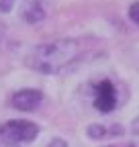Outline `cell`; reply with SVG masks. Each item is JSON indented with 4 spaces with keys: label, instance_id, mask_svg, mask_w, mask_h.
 Returning <instances> with one entry per match:
<instances>
[{
    "label": "cell",
    "instance_id": "cell-1",
    "mask_svg": "<svg viewBox=\"0 0 139 147\" xmlns=\"http://www.w3.org/2000/svg\"><path fill=\"white\" fill-rule=\"evenodd\" d=\"M82 53V45L78 39H70V37H63V39H55L49 43H41L37 47H33L27 57L25 63L39 71V74H59L61 69L70 67Z\"/></svg>",
    "mask_w": 139,
    "mask_h": 147
},
{
    "label": "cell",
    "instance_id": "cell-2",
    "mask_svg": "<svg viewBox=\"0 0 139 147\" xmlns=\"http://www.w3.org/2000/svg\"><path fill=\"white\" fill-rule=\"evenodd\" d=\"M39 135V127L31 121H6L0 125V147H21Z\"/></svg>",
    "mask_w": 139,
    "mask_h": 147
},
{
    "label": "cell",
    "instance_id": "cell-3",
    "mask_svg": "<svg viewBox=\"0 0 139 147\" xmlns=\"http://www.w3.org/2000/svg\"><path fill=\"white\" fill-rule=\"evenodd\" d=\"M94 106L100 113H113L117 106V90L111 80H102L94 88Z\"/></svg>",
    "mask_w": 139,
    "mask_h": 147
},
{
    "label": "cell",
    "instance_id": "cell-4",
    "mask_svg": "<svg viewBox=\"0 0 139 147\" xmlns=\"http://www.w3.org/2000/svg\"><path fill=\"white\" fill-rule=\"evenodd\" d=\"M41 102H43V94H41V90H35V88L19 90V92H14V94H12V106L16 110L31 113V110H35Z\"/></svg>",
    "mask_w": 139,
    "mask_h": 147
},
{
    "label": "cell",
    "instance_id": "cell-5",
    "mask_svg": "<svg viewBox=\"0 0 139 147\" xmlns=\"http://www.w3.org/2000/svg\"><path fill=\"white\" fill-rule=\"evenodd\" d=\"M21 16L23 21H27L29 25H37L45 18V8L41 4V0H25L23 8H21Z\"/></svg>",
    "mask_w": 139,
    "mask_h": 147
},
{
    "label": "cell",
    "instance_id": "cell-6",
    "mask_svg": "<svg viewBox=\"0 0 139 147\" xmlns=\"http://www.w3.org/2000/svg\"><path fill=\"white\" fill-rule=\"evenodd\" d=\"M107 133V129L102 125H90L88 127V137L90 139H102V135Z\"/></svg>",
    "mask_w": 139,
    "mask_h": 147
},
{
    "label": "cell",
    "instance_id": "cell-7",
    "mask_svg": "<svg viewBox=\"0 0 139 147\" xmlns=\"http://www.w3.org/2000/svg\"><path fill=\"white\" fill-rule=\"evenodd\" d=\"M129 18L139 27V2H135V4L129 6Z\"/></svg>",
    "mask_w": 139,
    "mask_h": 147
},
{
    "label": "cell",
    "instance_id": "cell-8",
    "mask_svg": "<svg viewBox=\"0 0 139 147\" xmlns=\"http://www.w3.org/2000/svg\"><path fill=\"white\" fill-rule=\"evenodd\" d=\"M14 6V0H0V12H8Z\"/></svg>",
    "mask_w": 139,
    "mask_h": 147
},
{
    "label": "cell",
    "instance_id": "cell-9",
    "mask_svg": "<svg viewBox=\"0 0 139 147\" xmlns=\"http://www.w3.org/2000/svg\"><path fill=\"white\" fill-rule=\"evenodd\" d=\"M47 147H67V143H65L63 139H59V137H55V139H53V141H51V143H49Z\"/></svg>",
    "mask_w": 139,
    "mask_h": 147
}]
</instances>
